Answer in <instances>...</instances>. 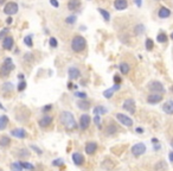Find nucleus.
Returning <instances> with one entry per match:
<instances>
[{"mask_svg": "<svg viewBox=\"0 0 173 171\" xmlns=\"http://www.w3.org/2000/svg\"><path fill=\"white\" fill-rule=\"evenodd\" d=\"M61 123L63 124V126L66 130H74L76 128V121H75V118L73 115V113L70 112H62L61 113Z\"/></svg>", "mask_w": 173, "mask_h": 171, "instance_id": "obj_1", "label": "nucleus"}, {"mask_svg": "<svg viewBox=\"0 0 173 171\" xmlns=\"http://www.w3.org/2000/svg\"><path fill=\"white\" fill-rule=\"evenodd\" d=\"M85 46H86V42L82 36H76L73 38L71 48L75 53H81V51H83L85 49Z\"/></svg>", "mask_w": 173, "mask_h": 171, "instance_id": "obj_2", "label": "nucleus"}, {"mask_svg": "<svg viewBox=\"0 0 173 171\" xmlns=\"http://www.w3.org/2000/svg\"><path fill=\"white\" fill-rule=\"evenodd\" d=\"M25 88H26V82H25V81H22V82L18 84V90H19V92H23Z\"/></svg>", "mask_w": 173, "mask_h": 171, "instance_id": "obj_37", "label": "nucleus"}, {"mask_svg": "<svg viewBox=\"0 0 173 171\" xmlns=\"http://www.w3.org/2000/svg\"><path fill=\"white\" fill-rule=\"evenodd\" d=\"M11 135L15 137V138H19V139H24V138H26L27 133L24 128H14L11 131Z\"/></svg>", "mask_w": 173, "mask_h": 171, "instance_id": "obj_11", "label": "nucleus"}, {"mask_svg": "<svg viewBox=\"0 0 173 171\" xmlns=\"http://www.w3.org/2000/svg\"><path fill=\"white\" fill-rule=\"evenodd\" d=\"M123 109H126L128 113L130 114H134L135 113V101L133 99H128L123 102Z\"/></svg>", "mask_w": 173, "mask_h": 171, "instance_id": "obj_7", "label": "nucleus"}, {"mask_svg": "<svg viewBox=\"0 0 173 171\" xmlns=\"http://www.w3.org/2000/svg\"><path fill=\"white\" fill-rule=\"evenodd\" d=\"M6 1V0H0V5H1V4H4Z\"/></svg>", "mask_w": 173, "mask_h": 171, "instance_id": "obj_55", "label": "nucleus"}, {"mask_svg": "<svg viewBox=\"0 0 173 171\" xmlns=\"http://www.w3.org/2000/svg\"><path fill=\"white\" fill-rule=\"evenodd\" d=\"M18 77H19L20 80H23V78H24V75H23V74H20V75H18Z\"/></svg>", "mask_w": 173, "mask_h": 171, "instance_id": "obj_54", "label": "nucleus"}, {"mask_svg": "<svg viewBox=\"0 0 173 171\" xmlns=\"http://www.w3.org/2000/svg\"><path fill=\"white\" fill-rule=\"evenodd\" d=\"M14 69V64L12 63L11 58H6L3 65L0 67V77H6L10 75V73Z\"/></svg>", "mask_w": 173, "mask_h": 171, "instance_id": "obj_3", "label": "nucleus"}, {"mask_svg": "<svg viewBox=\"0 0 173 171\" xmlns=\"http://www.w3.org/2000/svg\"><path fill=\"white\" fill-rule=\"evenodd\" d=\"M171 145H172V147H173V140H172V143H171Z\"/></svg>", "mask_w": 173, "mask_h": 171, "instance_id": "obj_58", "label": "nucleus"}, {"mask_svg": "<svg viewBox=\"0 0 173 171\" xmlns=\"http://www.w3.org/2000/svg\"><path fill=\"white\" fill-rule=\"evenodd\" d=\"M154 169L157 170V171H165V170L167 169V165L165 164V162H164V160H160V162H158L157 164H155Z\"/></svg>", "mask_w": 173, "mask_h": 171, "instance_id": "obj_27", "label": "nucleus"}, {"mask_svg": "<svg viewBox=\"0 0 173 171\" xmlns=\"http://www.w3.org/2000/svg\"><path fill=\"white\" fill-rule=\"evenodd\" d=\"M76 22V17L75 15H73V17H68V18H66V23H75Z\"/></svg>", "mask_w": 173, "mask_h": 171, "instance_id": "obj_42", "label": "nucleus"}, {"mask_svg": "<svg viewBox=\"0 0 173 171\" xmlns=\"http://www.w3.org/2000/svg\"><path fill=\"white\" fill-rule=\"evenodd\" d=\"M77 97H81V99H85V96H86V94L85 93H83V92H80V93H76L75 94Z\"/></svg>", "mask_w": 173, "mask_h": 171, "instance_id": "obj_44", "label": "nucleus"}, {"mask_svg": "<svg viewBox=\"0 0 173 171\" xmlns=\"http://www.w3.org/2000/svg\"><path fill=\"white\" fill-rule=\"evenodd\" d=\"M10 143H11V139L8 138L7 135H3L1 138H0V146H1V147H6V146H8Z\"/></svg>", "mask_w": 173, "mask_h": 171, "instance_id": "obj_26", "label": "nucleus"}, {"mask_svg": "<svg viewBox=\"0 0 173 171\" xmlns=\"http://www.w3.org/2000/svg\"><path fill=\"white\" fill-rule=\"evenodd\" d=\"M153 46H154V43H153V41L152 39H146V48H147V50H152L153 49Z\"/></svg>", "mask_w": 173, "mask_h": 171, "instance_id": "obj_35", "label": "nucleus"}, {"mask_svg": "<svg viewBox=\"0 0 173 171\" xmlns=\"http://www.w3.org/2000/svg\"><path fill=\"white\" fill-rule=\"evenodd\" d=\"M119 68H120L121 73H122L123 75H127V74L129 73V69H130V68H129V64H127V63H121Z\"/></svg>", "mask_w": 173, "mask_h": 171, "instance_id": "obj_28", "label": "nucleus"}, {"mask_svg": "<svg viewBox=\"0 0 173 171\" xmlns=\"http://www.w3.org/2000/svg\"><path fill=\"white\" fill-rule=\"evenodd\" d=\"M50 45L52 46V48H57V41H56V38H54V37L50 38Z\"/></svg>", "mask_w": 173, "mask_h": 171, "instance_id": "obj_38", "label": "nucleus"}, {"mask_svg": "<svg viewBox=\"0 0 173 171\" xmlns=\"http://www.w3.org/2000/svg\"><path fill=\"white\" fill-rule=\"evenodd\" d=\"M157 41L159 42V43H165L166 41H167V36H166V33H159L158 35V37H157Z\"/></svg>", "mask_w": 173, "mask_h": 171, "instance_id": "obj_33", "label": "nucleus"}, {"mask_svg": "<svg viewBox=\"0 0 173 171\" xmlns=\"http://www.w3.org/2000/svg\"><path fill=\"white\" fill-rule=\"evenodd\" d=\"M172 92H173V87H172Z\"/></svg>", "mask_w": 173, "mask_h": 171, "instance_id": "obj_59", "label": "nucleus"}, {"mask_svg": "<svg viewBox=\"0 0 173 171\" xmlns=\"http://www.w3.org/2000/svg\"><path fill=\"white\" fill-rule=\"evenodd\" d=\"M7 124H8V118L6 115H1V116H0V131L5 130L6 126H7Z\"/></svg>", "mask_w": 173, "mask_h": 171, "instance_id": "obj_24", "label": "nucleus"}, {"mask_svg": "<svg viewBox=\"0 0 173 171\" xmlns=\"http://www.w3.org/2000/svg\"><path fill=\"white\" fill-rule=\"evenodd\" d=\"M134 1H135V4L137 6H141V0H134Z\"/></svg>", "mask_w": 173, "mask_h": 171, "instance_id": "obj_51", "label": "nucleus"}, {"mask_svg": "<svg viewBox=\"0 0 173 171\" xmlns=\"http://www.w3.org/2000/svg\"><path fill=\"white\" fill-rule=\"evenodd\" d=\"M18 156H19V157H29L30 153H29V151H27L26 149H22V150H19Z\"/></svg>", "mask_w": 173, "mask_h": 171, "instance_id": "obj_34", "label": "nucleus"}, {"mask_svg": "<svg viewBox=\"0 0 173 171\" xmlns=\"http://www.w3.org/2000/svg\"><path fill=\"white\" fill-rule=\"evenodd\" d=\"M114 6H115L116 10L122 11V10H125L127 7V0H115Z\"/></svg>", "mask_w": 173, "mask_h": 171, "instance_id": "obj_18", "label": "nucleus"}, {"mask_svg": "<svg viewBox=\"0 0 173 171\" xmlns=\"http://www.w3.org/2000/svg\"><path fill=\"white\" fill-rule=\"evenodd\" d=\"M38 124H39V126L43 127V128L50 126L51 124H52V116H50V115H44V116L40 119V120H39Z\"/></svg>", "mask_w": 173, "mask_h": 171, "instance_id": "obj_13", "label": "nucleus"}, {"mask_svg": "<svg viewBox=\"0 0 173 171\" xmlns=\"http://www.w3.org/2000/svg\"><path fill=\"white\" fill-rule=\"evenodd\" d=\"M145 152H146V145L144 143H137L132 147V153L136 157L144 155Z\"/></svg>", "mask_w": 173, "mask_h": 171, "instance_id": "obj_5", "label": "nucleus"}, {"mask_svg": "<svg viewBox=\"0 0 173 171\" xmlns=\"http://www.w3.org/2000/svg\"><path fill=\"white\" fill-rule=\"evenodd\" d=\"M24 43H25L26 45H29V46H32V37H31V36L25 37V38H24Z\"/></svg>", "mask_w": 173, "mask_h": 171, "instance_id": "obj_36", "label": "nucleus"}, {"mask_svg": "<svg viewBox=\"0 0 173 171\" xmlns=\"http://www.w3.org/2000/svg\"><path fill=\"white\" fill-rule=\"evenodd\" d=\"M3 48L6 49V50H11L13 48V38L10 37V36L5 37V39L3 42Z\"/></svg>", "mask_w": 173, "mask_h": 171, "instance_id": "obj_17", "label": "nucleus"}, {"mask_svg": "<svg viewBox=\"0 0 173 171\" xmlns=\"http://www.w3.org/2000/svg\"><path fill=\"white\" fill-rule=\"evenodd\" d=\"M116 119L117 120L122 124L123 126H127V127H132V125H133V120L129 118V116H127V114H122V113H117L116 114Z\"/></svg>", "mask_w": 173, "mask_h": 171, "instance_id": "obj_4", "label": "nucleus"}, {"mask_svg": "<svg viewBox=\"0 0 173 171\" xmlns=\"http://www.w3.org/2000/svg\"><path fill=\"white\" fill-rule=\"evenodd\" d=\"M168 158H170V162H173V152H171V153H170Z\"/></svg>", "mask_w": 173, "mask_h": 171, "instance_id": "obj_52", "label": "nucleus"}, {"mask_svg": "<svg viewBox=\"0 0 173 171\" xmlns=\"http://www.w3.org/2000/svg\"><path fill=\"white\" fill-rule=\"evenodd\" d=\"M55 166H61V165H63V159H56V160H54V163H52Z\"/></svg>", "mask_w": 173, "mask_h": 171, "instance_id": "obj_40", "label": "nucleus"}, {"mask_svg": "<svg viewBox=\"0 0 173 171\" xmlns=\"http://www.w3.org/2000/svg\"><path fill=\"white\" fill-rule=\"evenodd\" d=\"M68 74H69V77H70L71 80H76V78H78L81 76V71L75 67H71L70 69L68 70Z\"/></svg>", "mask_w": 173, "mask_h": 171, "instance_id": "obj_14", "label": "nucleus"}, {"mask_svg": "<svg viewBox=\"0 0 173 171\" xmlns=\"http://www.w3.org/2000/svg\"><path fill=\"white\" fill-rule=\"evenodd\" d=\"M31 149H32V150H34V151H36V152L38 153V155H42V153H43V151H42V150H40L39 147H37L36 145H31Z\"/></svg>", "mask_w": 173, "mask_h": 171, "instance_id": "obj_39", "label": "nucleus"}, {"mask_svg": "<svg viewBox=\"0 0 173 171\" xmlns=\"http://www.w3.org/2000/svg\"><path fill=\"white\" fill-rule=\"evenodd\" d=\"M163 109H164V112H165L166 114L172 115V114H173V101H167V102H165L164 106H163Z\"/></svg>", "mask_w": 173, "mask_h": 171, "instance_id": "obj_16", "label": "nucleus"}, {"mask_svg": "<svg viewBox=\"0 0 173 171\" xmlns=\"http://www.w3.org/2000/svg\"><path fill=\"white\" fill-rule=\"evenodd\" d=\"M135 32L137 33V35H140V33H142L144 32V26L142 25H139L136 29H135Z\"/></svg>", "mask_w": 173, "mask_h": 171, "instance_id": "obj_41", "label": "nucleus"}, {"mask_svg": "<svg viewBox=\"0 0 173 171\" xmlns=\"http://www.w3.org/2000/svg\"><path fill=\"white\" fill-rule=\"evenodd\" d=\"M4 12H5L6 14H8V15L15 14L17 12H18V5H17L15 3H13V1H11V3H8V4L5 6Z\"/></svg>", "mask_w": 173, "mask_h": 171, "instance_id": "obj_9", "label": "nucleus"}, {"mask_svg": "<svg viewBox=\"0 0 173 171\" xmlns=\"http://www.w3.org/2000/svg\"><path fill=\"white\" fill-rule=\"evenodd\" d=\"M20 165L23 166V169H26V170H30V171L34 170V166L29 162H20Z\"/></svg>", "mask_w": 173, "mask_h": 171, "instance_id": "obj_31", "label": "nucleus"}, {"mask_svg": "<svg viewBox=\"0 0 173 171\" xmlns=\"http://www.w3.org/2000/svg\"><path fill=\"white\" fill-rule=\"evenodd\" d=\"M115 133H117V127L114 124H109L107 126V128H106V134L107 135H113Z\"/></svg>", "mask_w": 173, "mask_h": 171, "instance_id": "obj_22", "label": "nucleus"}, {"mask_svg": "<svg viewBox=\"0 0 173 171\" xmlns=\"http://www.w3.org/2000/svg\"><path fill=\"white\" fill-rule=\"evenodd\" d=\"M8 32V29H4L1 32H0V39H3L5 36H6V33Z\"/></svg>", "mask_w": 173, "mask_h": 171, "instance_id": "obj_43", "label": "nucleus"}, {"mask_svg": "<svg viewBox=\"0 0 173 171\" xmlns=\"http://www.w3.org/2000/svg\"><path fill=\"white\" fill-rule=\"evenodd\" d=\"M4 86H5V87H4L5 90H7V89H8V90H12V88H13V87H12V83H5Z\"/></svg>", "mask_w": 173, "mask_h": 171, "instance_id": "obj_45", "label": "nucleus"}, {"mask_svg": "<svg viewBox=\"0 0 173 171\" xmlns=\"http://www.w3.org/2000/svg\"><path fill=\"white\" fill-rule=\"evenodd\" d=\"M97 147H98V145H97L96 142H88V143H86V145H85L86 155H89V156L94 155V153L97 151Z\"/></svg>", "mask_w": 173, "mask_h": 171, "instance_id": "obj_10", "label": "nucleus"}, {"mask_svg": "<svg viewBox=\"0 0 173 171\" xmlns=\"http://www.w3.org/2000/svg\"><path fill=\"white\" fill-rule=\"evenodd\" d=\"M73 160L76 165H82L84 163V157L80 152H75V153H73Z\"/></svg>", "mask_w": 173, "mask_h": 171, "instance_id": "obj_15", "label": "nucleus"}, {"mask_svg": "<svg viewBox=\"0 0 173 171\" xmlns=\"http://www.w3.org/2000/svg\"><path fill=\"white\" fill-rule=\"evenodd\" d=\"M94 121H95V124H96V125H98V124H100V115H96V116H95Z\"/></svg>", "mask_w": 173, "mask_h": 171, "instance_id": "obj_48", "label": "nucleus"}, {"mask_svg": "<svg viewBox=\"0 0 173 171\" xmlns=\"http://www.w3.org/2000/svg\"><path fill=\"white\" fill-rule=\"evenodd\" d=\"M6 23H7V24H11V23H12V18H11V17H8V18H7Z\"/></svg>", "mask_w": 173, "mask_h": 171, "instance_id": "obj_53", "label": "nucleus"}, {"mask_svg": "<svg viewBox=\"0 0 173 171\" xmlns=\"http://www.w3.org/2000/svg\"><path fill=\"white\" fill-rule=\"evenodd\" d=\"M90 116L88 115V114H83L81 118H80V128L82 130V131H85L86 128L89 127V125H90Z\"/></svg>", "mask_w": 173, "mask_h": 171, "instance_id": "obj_6", "label": "nucleus"}, {"mask_svg": "<svg viewBox=\"0 0 173 171\" xmlns=\"http://www.w3.org/2000/svg\"><path fill=\"white\" fill-rule=\"evenodd\" d=\"M114 81L116 82V84H119V83L121 82V78H120V77H119L117 75H115V77H114Z\"/></svg>", "mask_w": 173, "mask_h": 171, "instance_id": "obj_49", "label": "nucleus"}, {"mask_svg": "<svg viewBox=\"0 0 173 171\" xmlns=\"http://www.w3.org/2000/svg\"><path fill=\"white\" fill-rule=\"evenodd\" d=\"M161 100H163V95H160V94H158V93H153V94L148 95V97H147L148 104H151V105L158 104V102H160Z\"/></svg>", "mask_w": 173, "mask_h": 171, "instance_id": "obj_12", "label": "nucleus"}, {"mask_svg": "<svg viewBox=\"0 0 173 171\" xmlns=\"http://www.w3.org/2000/svg\"><path fill=\"white\" fill-rule=\"evenodd\" d=\"M102 167L106 169V170H113L115 167V164L110 159H105V162L102 163Z\"/></svg>", "mask_w": 173, "mask_h": 171, "instance_id": "obj_23", "label": "nucleus"}, {"mask_svg": "<svg viewBox=\"0 0 173 171\" xmlns=\"http://www.w3.org/2000/svg\"><path fill=\"white\" fill-rule=\"evenodd\" d=\"M12 171H23V166L20 165V162H14L11 164Z\"/></svg>", "mask_w": 173, "mask_h": 171, "instance_id": "obj_30", "label": "nucleus"}, {"mask_svg": "<svg viewBox=\"0 0 173 171\" xmlns=\"http://www.w3.org/2000/svg\"><path fill=\"white\" fill-rule=\"evenodd\" d=\"M170 15H171V11L168 8L161 7L159 10V17H160V18H167V17H170Z\"/></svg>", "mask_w": 173, "mask_h": 171, "instance_id": "obj_25", "label": "nucleus"}, {"mask_svg": "<svg viewBox=\"0 0 173 171\" xmlns=\"http://www.w3.org/2000/svg\"><path fill=\"white\" fill-rule=\"evenodd\" d=\"M77 106H78V108L82 109V111H88V109L90 108V102L85 101V100H82V101H78Z\"/></svg>", "mask_w": 173, "mask_h": 171, "instance_id": "obj_21", "label": "nucleus"}, {"mask_svg": "<svg viewBox=\"0 0 173 171\" xmlns=\"http://www.w3.org/2000/svg\"><path fill=\"white\" fill-rule=\"evenodd\" d=\"M0 108H1V109H4V106H3L1 104H0Z\"/></svg>", "mask_w": 173, "mask_h": 171, "instance_id": "obj_56", "label": "nucleus"}, {"mask_svg": "<svg viewBox=\"0 0 173 171\" xmlns=\"http://www.w3.org/2000/svg\"><path fill=\"white\" fill-rule=\"evenodd\" d=\"M80 5H81L80 0H70L69 4H68V8L71 10V11H75V10H77L80 7Z\"/></svg>", "mask_w": 173, "mask_h": 171, "instance_id": "obj_20", "label": "nucleus"}, {"mask_svg": "<svg viewBox=\"0 0 173 171\" xmlns=\"http://www.w3.org/2000/svg\"><path fill=\"white\" fill-rule=\"evenodd\" d=\"M148 88H149V90H152L153 93H158V94L164 92L163 84H161L160 82H158V81H153V82H151L149 86H148Z\"/></svg>", "mask_w": 173, "mask_h": 171, "instance_id": "obj_8", "label": "nucleus"}, {"mask_svg": "<svg viewBox=\"0 0 173 171\" xmlns=\"http://www.w3.org/2000/svg\"><path fill=\"white\" fill-rule=\"evenodd\" d=\"M98 12L103 15V19H105L106 22H108L109 20V18H110V15H109V13L107 12V11H105V10H103V8H98Z\"/></svg>", "mask_w": 173, "mask_h": 171, "instance_id": "obj_32", "label": "nucleus"}, {"mask_svg": "<svg viewBox=\"0 0 173 171\" xmlns=\"http://www.w3.org/2000/svg\"><path fill=\"white\" fill-rule=\"evenodd\" d=\"M171 38H172V39H173V32H172V35H171Z\"/></svg>", "mask_w": 173, "mask_h": 171, "instance_id": "obj_57", "label": "nucleus"}, {"mask_svg": "<svg viewBox=\"0 0 173 171\" xmlns=\"http://www.w3.org/2000/svg\"><path fill=\"white\" fill-rule=\"evenodd\" d=\"M135 132H137V133H142V132H144V130H142L141 127H137V128L135 130Z\"/></svg>", "mask_w": 173, "mask_h": 171, "instance_id": "obj_50", "label": "nucleus"}, {"mask_svg": "<svg viewBox=\"0 0 173 171\" xmlns=\"http://www.w3.org/2000/svg\"><path fill=\"white\" fill-rule=\"evenodd\" d=\"M50 3H51V5H52L54 7H58V1H57V0H50Z\"/></svg>", "mask_w": 173, "mask_h": 171, "instance_id": "obj_46", "label": "nucleus"}, {"mask_svg": "<svg viewBox=\"0 0 173 171\" xmlns=\"http://www.w3.org/2000/svg\"><path fill=\"white\" fill-rule=\"evenodd\" d=\"M105 113H107V109H106L105 107H103V106H97V107L94 108V114H95V115L105 114Z\"/></svg>", "mask_w": 173, "mask_h": 171, "instance_id": "obj_29", "label": "nucleus"}, {"mask_svg": "<svg viewBox=\"0 0 173 171\" xmlns=\"http://www.w3.org/2000/svg\"><path fill=\"white\" fill-rule=\"evenodd\" d=\"M50 109H52V106H51V105H49V106H45V107L43 108V112H49Z\"/></svg>", "mask_w": 173, "mask_h": 171, "instance_id": "obj_47", "label": "nucleus"}, {"mask_svg": "<svg viewBox=\"0 0 173 171\" xmlns=\"http://www.w3.org/2000/svg\"><path fill=\"white\" fill-rule=\"evenodd\" d=\"M119 89H120V84H115L114 87L109 88L108 90H106L105 93H103V95H105V97L109 99V97H112V96H113V93H114L115 90H119Z\"/></svg>", "mask_w": 173, "mask_h": 171, "instance_id": "obj_19", "label": "nucleus"}]
</instances>
